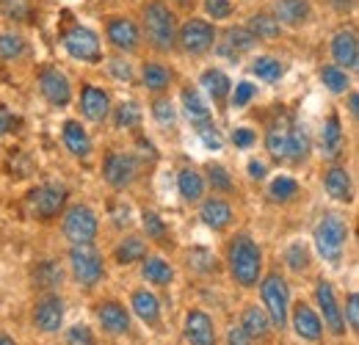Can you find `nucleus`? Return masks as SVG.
Returning a JSON list of instances; mask_svg holds the SVG:
<instances>
[{"instance_id":"obj_1","label":"nucleus","mask_w":359,"mask_h":345,"mask_svg":"<svg viewBox=\"0 0 359 345\" xmlns=\"http://www.w3.org/2000/svg\"><path fill=\"white\" fill-rule=\"evenodd\" d=\"M226 259H229V271H232L238 285H243V288L257 285L260 271H263V252L249 235H238L229 241Z\"/></svg>"},{"instance_id":"obj_2","label":"nucleus","mask_w":359,"mask_h":345,"mask_svg":"<svg viewBox=\"0 0 359 345\" xmlns=\"http://www.w3.org/2000/svg\"><path fill=\"white\" fill-rule=\"evenodd\" d=\"M144 31H147V39L152 42L155 50L166 53L175 47V39H177V20L163 3L155 0L144 8Z\"/></svg>"},{"instance_id":"obj_3","label":"nucleus","mask_w":359,"mask_h":345,"mask_svg":"<svg viewBox=\"0 0 359 345\" xmlns=\"http://www.w3.org/2000/svg\"><path fill=\"white\" fill-rule=\"evenodd\" d=\"M346 241H348V224L334 213L323 216L315 226V249L326 262H340Z\"/></svg>"},{"instance_id":"obj_4","label":"nucleus","mask_w":359,"mask_h":345,"mask_svg":"<svg viewBox=\"0 0 359 345\" xmlns=\"http://www.w3.org/2000/svg\"><path fill=\"white\" fill-rule=\"evenodd\" d=\"M260 293H263V304H266L263 309L269 315L271 326L285 329L287 315H290V290H287V282L279 273H271V276L263 279Z\"/></svg>"},{"instance_id":"obj_5","label":"nucleus","mask_w":359,"mask_h":345,"mask_svg":"<svg viewBox=\"0 0 359 345\" xmlns=\"http://www.w3.org/2000/svg\"><path fill=\"white\" fill-rule=\"evenodd\" d=\"M69 265H72L75 279L83 288H94L102 279V257L97 255L91 243H75L69 252Z\"/></svg>"},{"instance_id":"obj_6","label":"nucleus","mask_w":359,"mask_h":345,"mask_svg":"<svg viewBox=\"0 0 359 345\" xmlns=\"http://www.w3.org/2000/svg\"><path fill=\"white\" fill-rule=\"evenodd\" d=\"M97 229H100V221H97L91 208L72 205L67 210V216H64V235L72 243H91L97 238Z\"/></svg>"},{"instance_id":"obj_7","label":"nucleus","mask_w":359,"mask_h":345,"mask_svg":"<svg viewBox=\"0 0 359 345\" xmlns=\"http://www.w3.org/2000/svg\"><path fill=\"white\" fill-rule=\"evenodd\" d=\"M61 44H64V50H67L72 58H78V61H89V64H97V61H100V39H97L94 31L83 28V25L69 28V31L61 36Z\"/></svg>"},{"instance_id":"obj_8","label":"nucleus","mask_w":359,"mask_h":345,"mask_svg":"<svg viewBox=\"0 0 359 345\" xmlns=\"http://www.w3.org/2000/svg\"><path fill=\"white\" fill-rule=\"evenodd\" d=\"M216 42V31H213V25L210 22H205V20H188L185 25H182V31H180V44H182V50L188 53V55H202V53H208L210 47Z\"/></svg>"},{"instance_id":"obj_9","label":"nucleus","mask_w":359,"mask_h":345,"mask_svg":"<svg viewBox=\"0 0 359 345\" xmlns=\"http://www.w3.org/2000/svg\"><path fill=\"white\" fill-rule=\"evenodd\" d=\"M102 174H105V182L111 188H128L133 185L135 174H138V161L133 155H125V152H111L105 158V166H102Z\"/></svg>"},{"instance_id":"obj_10","label":"nucleus","mask_w":359,"mask_h":345,"mask_svg":"<svg viewBox=\"0 0 359 345\" xmlns=\"http://www.w3.org/2000/svg\"><path fill=\"white\" fill-rule=\"evenodd\" d=\"M64 323V302L55 293H45L42 299H36L34 304V326L42 334H53L58 332Z\"/></svg>"},{"instance_id":"obj_11","label":"nucleus","mask_w":359,"mask_h":345,"mask_svg":"<svg viewBox=\"0 0 359 345\" xmlns=\"http://www.w3.org/2000/svg\"><path fill=\"white\" fill-rule=\"evenodd\" d=\"M64 202H67V185H61V182H47L31 194L34 213L39 218H55L61 213Z\"/></svg>"},{"instance_id":"obj_12","label":"nucleus","mask_w":359,"mask_h":345,"mask_svg":"<svg viewBox=\"0 0 359 345\" xmlns=\"http://www.w3.org/2000/svg\"><path fill=\"white\" fill-rule=\"evenodd\" d=\"M315 299H318V306H320L323 320H326V326L332 329V334L343 337V334H346V320H343V309L337 306V299H334L332 285H329V282H318V288H315Z\"/></svg>"},{"instance_id":"obj_13","label":"nucleus","mask_w":359,"mask_h":345,"mask_svg":"<svg viewBox=\"0 0 359 345\" xmlns=\"http://www.w3.org/2000/svg\"><path fill=\"white\" fill-rule=\"evenodd\" d=\"M39 88H42L47 102L55 105V108H64V105H69V100H72V88H69L67 75H61V72L53 69V67L42 69V75H39Z\"/></svg>"},{"instance_id":"obj_14","label":"nucleus","mask_w":359,"mask_h":345,"mask_svg":"<svg viewBox=\"0 0 359 345\" xmlns=\"http://www.w3.org/2000/svg\"><path fill=\"white\" fill-rule=\"evenodd\" d=\"M185 340L188 345H216V326L208 312L191 309L185 315Z\"/></svg>"},{"instance_id":"obj_15","label":"nucleus","mask_w":359,"mask_h":345,"mask_svg":"<svg viewBox=\"0 0 359 345\" xmlns=\"http://www.w3.org/2000/svg\"><path fill=\"white\" fill-rule=\"evenodd\" d=\"M293 332L307 343H318L323 337V323L310 304L299 302L293 306Z\"/></svg>"},{"instance_id":"obj_16","label":"nucleus","mask_w":359,"mask_h":345,"mask_svg":"<svg viewBox=\"0 0 359 345\" xmlns=\"http://www.w3.org/2000/svg\"><path fill=\"white\" fill-rule=\"evenodd\" d=\"M97 318H100V323H102V329L108 332V334H128L130 332V315H128V309L122 306V304L116 302H105L97 306Z\"/></svg>"},{"instance_id":"obj_17","label":"nucleus","mask_w":359,"mask_h":345,"mask_svg":"<svg viewBox=\"0 0 359 345\" xmlns=\"http://www.w3.org/2000/svg\"><path fill=\"white\" fill-rule=\"evenodd\" d=\"M81 111L89 122H105L108 114H111V100L102 88L97 86H86L83 94H81Z\"/></svg>"},{"instance_id":"obj_18","label":"nucleus","mask_w":359,"mask_h":345,"mask_svg":"<svg viewBox=\"0 0 359 345\" xmlns=\"http://www.w3.org/2000/svg\"><path fill=\"white\" fill-rule=\"evenodd\" d=\"M332 55H334L337 67H346V69H357V64H359L357 34H354V31H340V34L332 39Z\"/></svg>"},{"instance_id":"obj_19","label":"nucleus","mask_w":359,"mask_h":345,"mask_svg":"<svg viewBox=\"0 0 359 345\" xmlns=\"http://www.w3.org/2000/svg\"><path fill=\"white\" fill-rule=\"evenodd\" d=\"M108 39L116 50H125V53H133L138 47V28L135 22H130L128 17H114L108 22Z\"/></svg>"},{"instance_id":"obj_20","label":"nucleus","mask_w":359,"mask_h":345,"mask_svg":"<svg viewBox=\"0 0 359 345\" xmlns=\"http://www.w3.org/2000/svg\"><path fill=\"white\" fill-rule=\"evenodd\" d=\"M290 116L287 114H276L273 122L269 125L266 133V149H269L273 158H285L287 152V138H290Z\"/></svg>"},{"instance_id":"obj_21","label":"nucleus","mask_w":359,"mask_h":345,"mask_svg":"<svg viewBox=\"0 0 359 345\" xmlns=\"http://www.w3.org/2000/svg\"><path fill=\"white\" fill-rule=\"evenodd\" d=\"M241 329L246 332L249 340L266 343L271 334V320H269V315H266V309H260V306H246L243 320H241Z\"/></svg>"},{"instance_id":"obj_22","label":"nucleus","mask_w":359,"mask_h":345,"mask_svg":"<svg viewBox=\"0 0 359 345\" xmlns=\"http://www.w3.org/2000/svg\"><path fill=\"white\" fill-rule=\"evenodd\" d=\"M310 20V0H276V22L299 28Z\"/></svg>"},{"instance_id":"obj_23","label":"nucleus","mask_w":359,"mask_h":345,"mask_svg":"<svg viewBox=\"0 0 359 345\" xmlns=\"http://www.w3.org/2000/svg\"><path fill=\"white\" fill-rule=\"evenodd\" d=\"M323 185L326 194L337 202H351V174L346 172L343 166H332L329 172L323 174Z\"/></svg>"},{"instance_id":"obj_24","label":"nucleus","mask_w":359,"mask_h":345,"mask_svg":"<svg viewBox=\"0 0 359 345\" xmlns=\"http://www.w3.org/2000/svg\"><path fill=\"white\" fill-rule=\"evenodd\" d=\"M64 144H67V149H69L72 155H78V158H89L91 141H89V133L83 130L81 122H75V119L64 122Z\"/></svg>"},{"instance_id":"obj_25","label":"nucleus","mask_w":359,"mask_h":345,"mask_svg":"<svg viewBox=\"0 0 359 345\" xmlns=\"http://www.w3.org/2000/svg\"><path fill=\"white\" fill-rule=\"evenodd\" d=\"M133 312L147 326H158V320H161V302H158V296L149 293V290H135Z\"/></svg>"},{"instance_id":"obj_26","label":"nucleus","mask_w":359,"mask_h":345,"mask_svg":"<svg viewBox=\"0 0 359 345\" xmlns=\"http://www.w3.org/2000/svg\"><path fill=\"white\" fill-rule=\"evenodd\" d=\"M199 218L210 226V229H224L229 226V221H232V208L222 202V199H208L205 205H202V210H199Z\"/></svg>"},{"instance_id":"obj_27","label":"nucleus","mask_w":359,"mask_h":345,"mask_svg":"<svg viewBox=\"0 0 359 345\" xmlns=\"http://www.w3.org/2000/svg\"><path fill=\"white\" fill-rule=\"evenodd\" d=\"M320 147H323V155L326 158H337L340 149H343V128H340V116L332 114L323 125V133H320Z\"/></svg>"},{"instance_id":"obj_28","label":"nucleus","mask_w":359,"mask_h":345,"mask_svg":"<svg viewBox=\"0 0 359 345\" xmlns=\"http://www.w3.org/2000/svg\"><path fill=\"white\" fill-rule=\"evenodd\" d=\"M255 44H257V36H255L252 31H246V28H229L224 34V47H222V53L238 58V53H246V50H252Z\"/></svg>"},{"instance_id":"obj_29","label":"nucleus","mask_w":359,"mask_h":345,"mask_svg":"<svg viewBox=\"0 0 359 345\" xmlns=\"http://www.w3.org/2000/svg\"><path fill=\"white\" fill-rule=\"evenodd\" d=\"M307 155H310V135H307V130L302 128V125H290V138H287L285 158L293 161V163H302V161H307Z\"/></svg>"},{"instance_id":"obj_30","label":"nucleus","mask_w":359,"mask_h":345,"mask_svg":"<svg viewBox=\"0 0 359 345\" xmlns=\"http://www.w3.org/2000/svg\"><path fill=\"white\" fill-rule=\"evenodd\" d=\"M177 188H180V196L185 202H199L202 194H205V180L199 177V172H194V169H182L177 177Z\"/></svg>"},{"instance_id":"obj_31","label":"nucleus","mask_w":359,"mask_h":345,"mask_svg":"<svg viewBox=\"0 0 359 345\" xmlns=\"http://www.w3.org/2000/svg\"><path fill=\"white\" fill-rule=\"evenodd\" d=\"M182 108H185V116L196 125H205L210 119V108L205 105V100L199 97L196 88H185L182 91Z\"/></svg>"},{"instance_id":"obj_32","label":"nucleus","mask_w":359,"mask_h":345,"mask_svg":"<svg viewBox=\"0 0 359 345\" xmlns=\"http://www.w3.org/2000/svg\"><path fill=\"white\" fill-rule=\"evenodd\" d=\"M141 273H144V279H147V282H152V285H169V282L175 279L172 265L161 257H144V268H141Z\"/></svg>"},{"instance_id":"obj_33","label":"nucleus","mask_w":359,"mask_h":345,"mask_svg":"<svg viewBox=\"0 0 359 345\" xmlns=\"http://www.w3.org/2000/svg\"><path fill=\"white\" fill-rule=\"evenodd\" d=\"M202 88L222 105L226 97H229V88H232V83H229V78H226L222 69H208L205 75H202Z\"/></svg>"},{"instance_id":"obj_34","label":"nucleus","mask_w":359,"mask_h":345,"mask_svg":"<svg viewBox=\"0 0 359 345\" xmlns=\"http://www.w3.org/2000/svg\"><path fill=\"white\" fill-rule=\"evenodd\" d=\"M252 72H255L260 81H266V83H276V81L285 75V67H282L276 58H271V55H260V58H255Z\"/></svg>"},{"instance_id":"obj_35","label":"nucleus","mask_w":359,"mask_h":345,"mask_svg":"<svg viewBox=\"0 0 359 345\" xmlns=\"http://www.w3.org/2000/svg\"><path fill=\"white\" fill-rule=\"evenodd\" d=\"M172 83V72L163 64H144V86L149 91H163Z\"/></svg>"},{"instance_id":"obj_36","label":"nucleus","mask_w":359,"mask_h":345,"mask_svg":"<svg viewBox=\"0 0 359 345\" xmlns=\"http://www.w3.org/2000/svg\"><path fill=\"white\" fill-rule=\"evenodd\" d=\"M147 257V243L141 238H125L119 246H116V259L119 262H138V259Z\"/></svg>"},{"instance_id":"obj_37","label":"nucleus","mask_w":359,"mask_h":345,"mask_svg":"<svg viewBox=\"0 0 359 345\" xmlns=\"http://www.w3.org/2000/svg\"><path fill=\"white\" fill-rule=\"evenodd\" d=\"M249 31L255 34V36H263V39H273V36H279V31H282V25L269 17V14H257V17H252L249 20Z\"/></svg>"},{"instance_id":"obj_38","label":"nucleus","mask_w":359,"mask_h":345,"mask_svg":"<svg viewBox=\"0 0 359 345\" xmlns=\"http://www.w3.org/2000/svg\"><path fill=\"white\" fill-rule=\"evenodd\" d=\"M299 194V182L293 180V177H287V174H279L273 182H271V196L276 199V202H287V199H293Z\"/></svg>"},{"instance_id":"obj_39","label":"nucleus","mask_w":359,"mask_h":345,"mask_svg":"<svg viewBox=\"0 0 359 345\" xmlns=\"http://www.w3.org/2000/svg\"><path fill=\"white\" fill-rule=\"evenodd\" d=\"M320 81H323V86L329 88L332 94H343L348 88V75L340 67H323L320 69Z\"/></svg>"},{"instance_id":"obj_40","label":"nucleus","mask_w":359,"mask_h":345,"mask_svg":"<svg viewBox=\"0 0 359 345\" xmlns=\"http://www.w3.org/2000/svg\"><path fill=\"white\" fill-rule=\"evenodd\" d=\"M3 14L14 22H28L34 17V8H31V0H3L0 3Z\"/></svg>"},{"instance_id":"obj_41","label":"nucleus","mask_w":359,"mask_h":345,"mask_svg":"<svg viewBox=\"0 0 359 345\" xmlns=\"http://www.w3.org/2000/svg\"><path fill=\"white\" fill-rule=\"evenodd\" d=\"M34 279H36L39 288H45L47 290V288H58L61 279H64V273H61V268H58L55 262H42V265H36Z\"/></svg>"},{"instance_id":"obj_42","label":"nucleus","mask_w":359,"mask_h":345,"mask_svg":"<svg viewBox=\"0 0 359 345\" xmlns=\"http://www.w3.org/2000/svg\"><path fill=\"white\" fill-rule=\"evenodd\" d=\"M138 119H141V111H138V102H133V100L122 102V105L114 111V125H116V128H135Z\"/></svg>"},{"instance_id":"obj_43","label":"nucleus","mask_w":359,"mask_h":345,"mask_svg":"<svg viewBox=\"0 0 359 345\" xmlns=\"http://www.w3.org/2000/svg\"><path fill=\"white\" fill-rule=\"evenodd\" d=\"M208 182L213 191H232V177L222 163H208Z\"/></svg>"},{"instance_id":"obj_44","label":"nucleus","mask_w":359,"mask_h":345,"mask_svg":"<svg viewBox=\"0 0 359 345\" xmlns=\"http://www.w3.org/2000/svg\"><path fill=\"white\" fill-rule=\"evenodd\" d=\"M188 265L194 271H199V273H210V271H216V257L210 252H205V249H194L188 255Z\"/></svg>"},{"instance_id":"obj_45","label":"nucleus","mask_w":359,"mask_h":345,"mask_svg":"<svg viewBox=\"0 0 359 345\" xmlns=\"http://www.w3.org/2000/svg\"><path fill=\"white\" fill-rule=\"evenodd\" d=\"M285 259H287V265H290L293 271H304V268L310 265L307 246H304V243H290V246H287V255H285Z\"/></svg>"},{"instance_id":"obj_46","label":"nucleus","mask_w":359,"mask_h":345,"mask_svg":"<svg viewBox=\"0 0 359 345\" xmlns=\"http://www.w3.org/2000/svg\"><path fill=\"white\" fill-rule=\"evenodd\" d=\"M25 50L22 36L17 34H0V58H17Z\"/></svg>"},{"instance_id":"obj_47","label":"nucleus","mask_w":359,"mask_h":345,"mask_svg":"<svg viewBox=\"0 0 359 345\" xmlns=\"http://www.w3.org/2000/svg\"><path fill=\"white\" fill-rule=\"evenodd\" d=\"M343 320H348V329H351V332L359 329V296L357 293H348L346 309H343Z\"/></svg>"},{"instance_id":"obj_48","label":"nucleus","mask_w":359,"mask_h":345,"mask_svg":"<svg viewBox=\"0 0 359 345\" xmlns=\"http://www.w3.org/2000/svg\"><path fill=\"white\" fill-rule=\"evenodd\" d=\"M141 224H144V232H147L149 238H163V235H166V224L161 221L158 213H144Z\"/></svg>"},{"instance_id":"obj_49","label":"nucleus","mask_w":359,"mask_h":345,"mask_svg":"<svg viewBox=\"0 0 359 345\" xmlns=\"http://www.w3.org/2000/svg\"><path fill=\"white\" fill-rule=\"evenodd\" d=\"M257 94V88L252 86V83H238L235 86V94H232V108H243V105H249L252 102V97Z\"/></svg>"},{"instance_id":"obj_50","label":"nucleus","mask_w":359,"mask_h":345,"mask_svg":"<svg viewBox=\"0 0 359 345\" xmlns=\"http://www.w3.org/2000/svg\"><path fill=\"white\" fill-rule=\"evenodd\" d=\"M67 345H94V334L89 326H72L67 332Z\"/></svg>"},{"instance_id":"obj_51","label":"nucleus","mask_w":359,"mask_h":345,"mask_svg":"<svg viewBox=\"0 0 359 345\" xmlns=\"http://www.w3.org/2000/svg\"><path fill=\"white\" fill-rule=\"evenodd\" d=\"M152 114H155V119H158L161 125H172V122H175V108H172L169 100H155Z\"/></svg>"},{"instance_id":"obj_52","label":"nucleus","mask_w":359,"mask_h":345,"mask_svg":"<svg viewBox=\"0 0 359 345\" xmlns=\"http://www.w3.org/2000/svg\"><path fill=\"white\" fill-rule=\"evenodd\" d=\"M205 8H208V14L213 20H224V17L232 14V3L229 0H205Z\"/></svg>"},{"instance_id":"obj_53","label":"nucleus","mask_w":359,"mask_h":345,"mask_svg":"<svg viewBox=\"0 0 359 345\" xmlns=\"http://www.w3.org/2000/svg\"><path fill=\"white\" fill-rule=\"evenodd\" d=\"M255 138H257V135H255L249 128H238L235 133H232V144L241 147V149H249V147L255 144Z\"/></svg>"},{"instance_id":"obj_54","label":"nucleus","mask_w":359,"mask_h":345,"mask_svg":"<svg viewBox=\"0 0 359 345\" xmlns=\"http://www.w3.org/2000/svg\"><path fill=\"white\" fill-rule=\"evenodd\" d=\"M111 75L114 78H119V81H130L133 78V72H130V64H125V61H111Z\"/></svg>"},{"instance_id":"obj_55","label":"nucleus","mask_w":359,"mask_h":345,"mask_svg":"<svg viewBox=\"0 0 359 345\" xmlns=\"http://www.w3.org/2000/svg\"><path fill=\"white\" fill-rule=\"evenodd\" d=\"M226 345H252V340L246 337V332L238 326V329H229V334H226Z\"/></svg>"},{"instance_id":"obj_56","label":"nucleus","mask_w":359,"mask_h":345,"mask_svg":"<svg viewBox=\"0 0 359 345\" xmlns=\"http://www.w3.org/2000/svg\"><path fill=\"white\" fill-rule=\"evenodd\" d=\"M202 138H205V144L208 147H222V141H219V135H216V128H202Z\"/></svg>"},{"instance_id":"obj_57","label":"nucleus","mask_w":359,"mask_h":345,"mask_svg":"<svg viewBox=\"0 0 359 345\" xmlns=\"http://www.w3.org/2000/svg\"><path fill=\"white\" fill-rule=\"evenodd\" d=\"M11 125H14V116L0 105V135H6V130L11 128Z\"/></svg>"},{"instance_id":"obj_58","label":"nucleus","mask_w":359,"mask_h":345,"mask_svg":"<svg viewBox=\"0 0 359 345\" xmlns=\"http://www.w3.org/2000/svg\"><path fill=\"white\" fill-rule=\"evenodd\" d=\"M249 174H252L255 180H263V177H266V166L257 163V161H252V163H249Z\"/></svg>"},{"instance_id":"obj_59","label":"nucleus","mask_w":359,"mask_h":345,"mask_svg":"<svg viewBox=\"0 0 359 345\" xmlns=\"http://www.w3.org/2000/svg\"><path fill=\"white\" fill-rule=\"evenodd\" d=\"M359 108V100H357V94H351V97H348V111H351V116H354V119H357V111Z\"/></svg>"},{"instance_id":"obj_60","label":"nucleus","mask_w":359,"mask_h":345,"mask_svg":"<svg viewBox=\"0 0 359 345\" xmlns=\"http://www.w3.org/2000/svg\"><path fill=\"white\" fill-rule=\"evenodd\" d=\"M332 3H334V8H340V11H346V8L354 6V0H332Z\"/></svg>"},{"instance_id":"obj_61","label":"nucleus","mask_w":359,"mask_h":345,"mask_svg":"<svg viewBox=\"0 0 359 345\" xmlns=\"http://www.w3.org/2000/svg\"><path fill=\"white\" fill-rule=\"evenodd\" d=\"M0 345H17V343H14V337H8L6 332H0Z\"/></svg>"}]
</instances>
